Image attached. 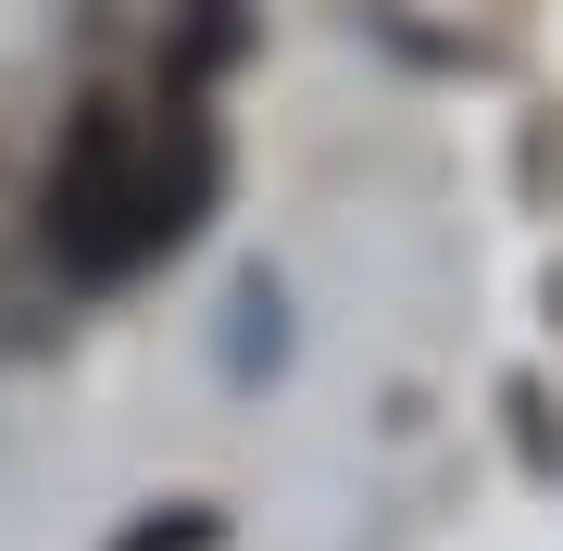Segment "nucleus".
<instances>
[{
  "mask_svg": "<svg viewBox=\"0 0 563 551\" xmlns=\"http://www.w3.org/2000/svg\"><path fill=\"white\" fill-rule=\"evenodd\" d=\"M201 201H213V125L188 101H163V113L88 101L63 125V151H51L38 239H51L63 276L113 288V276H139L151 251H176L188 225H201Z\"/></svg>",
  "mask_w": 563,
  "mask_h": 551,
  "instance_id": "nucleus-1",
  "label": "nucleus"
}]
</instances>
